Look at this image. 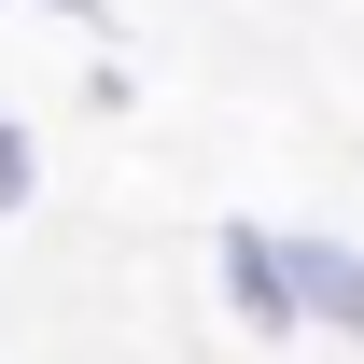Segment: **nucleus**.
<instances>
[{
  "label": "nucleus",
  "mask_w": 364,
  "mask_h": 364,
  "mask_svg": "<svg viewBox=\"0 0 364 364\" xmlns=\"http://www.w3.org/2000/svg\"><path fill=\"white\" fill-rule=\"evenodd\" d=\"M280 267H294V336H364V252L350 238L280 225Z\"/></svg>",
  "instance_id": "1"
},
{
  "label": "nucleus",
  "mask_w": 364,
  "mask_h": 364,
  "mask_svg": "<svg viewBox=\"0 0 364 364\" xmlns=\"http://www.w3.org/2000/svg\"><path fill=\"white\" fill-rule=\"evenodd\" d=\"M210 280H225V309L252 336H294V267H280V225H225L210 238Z\"/></svg>",
  "instance_id": "2"
},
{
  "label": "nucleus",
  "mask_w": 364,
  "mask_h": 364,
  "mask_svg": "<svg viewBox=\"0 0 364 364\" xmlns=\"http://www.w3.org/2000/svg\"><path fill=\"white\" fill-rule=\"evenodd\" d=\"M28 182H43V168H28V127L0 112V210H28Z\"/></svg>",
  "instance_id": "3"
},
{
  "label": "nucleus",
  "mask_w": 364,
  "mask_h": 364,
  "mask_svg": "<svg viewBox=\"0 0 364 364\" xmlns=\"http://www.w3.org/2000/svg\"><path fill=\"white\" fill-rule=\"evenodd\" d=\"M28 14H70V28H98V43H112V0H28Z\"/></svg>",
  "instance_id": "4"
}]
</instances>
